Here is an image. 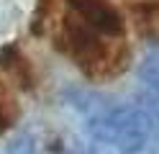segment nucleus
<instances>
[{
    "label": "nucleus",
    "mask_w": 159,
    "mask_h": 154,
    "mask_svg": "<svg viewBox=\"0 0 159 154\" xmlns=\"http://www.w3.org/2000/svg\"><path fill=\"white\" fill-rule=\"evenodd\" d=\"M82 110L90 136L100 144L118 147L123 154H144L157 136V121L141 105L134 103H111L90 95L75 98Z\"/></svg>",
    "instance_id": "obj_1"
},
{
    "label": "nucleus",
    "mask_w": 159,
    "mask_h": 154,
    "mask_svg": "<svg viewBox=\"0 0 159 154\" xmlns=\"http://www.w3.org/2000/svg\"><path fill=\"white\" fill-rule=\"evenodd\" d=\"M111 41L113 39L95 34L93 28L80 23L75 16H69L62 23L59 36H57L59 49L69 59H75V64H80L87 75H113V72H118L123 54Z\"/></svg>",
    "instance_id": "obj_2"
},
{
    "label": "nucleus",
    "mask_w": 159,
    "mask_h": 154,
    "mask_svg": "<svg viewBox=\"0 0 159 154\" xmlns=\"http://www.w3.org/2000/svg\"><path fill=\"white\" fill-rule=\"evenodd\" d=\"M69 10L80 23H85L105 39L116 41L123 36V16L108 0H69Z\"/></svg>",
    "instance_id": "obj_3"
},
{
    "label": "nucleus",
    "mask_w": 159,
    "mask_h": 154,
    "mask_svg": "<svg viewBox=\"0 0 159 154\" xmlns=\"http://www.w3.org/2000/svg\"><path fill=\"white\" fill-rule=\"evenodd\" d=\"M8 154H103L98 149H87L67 136H21Z\"/></svg>",
    "instance_id": "obj_4"
},
{
    "label": "nucleus",
    "mask_w": 159,
    "mask_h": 154,
    "mask_svg": "<svg viewBox=\"0 0 159 154\" xmlns=\"http://www.w3.org/2000/svg\"><path fill=\"white\" fill-rule=\"evenodd\" d=\"M139 31L146 36H159V3H144L136 8Z\"/></svg>",
    "instance_id": "obj_5"
},
{
    "label": "nucleus",
    "mask_w": 159,
    "mask_h": 154,
    "mask_svg": "<svg viewBox=\"0 0 159 154\" xmlns=\"http://www.w3.org/2000/svg\"><path fill=\"white\" fill-rule=\"evenodd\" d=\"M139 77H141V82L159 95V49L152 51L144 62H141V67H139Z\"/></svg>",
    "instance_id": "obj_6"
},
{
    "label": "nucleus",
    "mask_w": 159,
    "mask_h": 154,
    "mask_svg": "<svg viewBox=\"0 0 159 154\" xmlns=\"http://www.w3.org/2000/svg\"><path fill=\"white\" fill-rule=\"evenodd\" d=\"M13 116H16L13 100H11V95H8V92H5L3 87H0V131L11 126V121H13Z\"/></svg>",
    "instance_id": "obj_7"
}]
</instances>
